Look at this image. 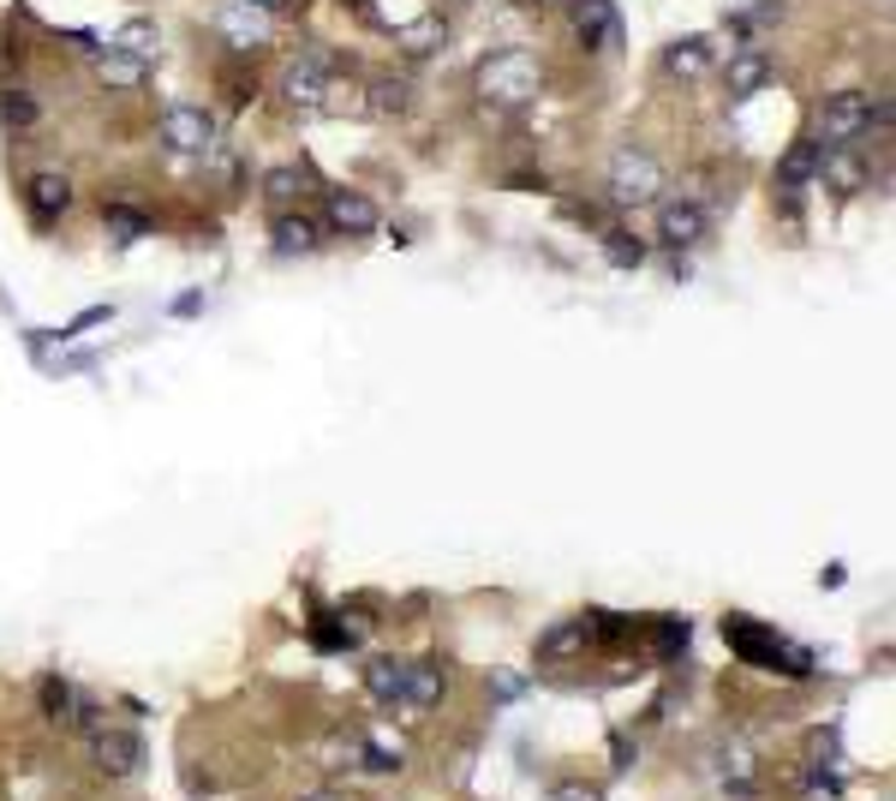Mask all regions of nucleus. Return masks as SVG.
I'll list each match as a JSON object with an SVG mask.
<instances>
[{
    "instance_id": "nucleus-1",
    "label": "nucleus",
    "mask_w": 896,
    "mask_h": 801,
    "mask_svg": "<svg viewBox=\"0 0 896 801\" xmlns=\"http://www.w3.org/2000/svg\"><path fill=\"white\" fill-rule=\"evenodd\" d=\"M723 640H729V652H735L741 664H753V670H777V676H795V682H806V676L818 670L806 646L783 640L777 628H765V622L741 616V610H729V616H723Z\"/></svg>"
},
{
    "instance_id": "nucleus-2",
    "label": "nucleus",
    "mask_w": 896,
    "mask_h": 801,
    "mask_svg": "<svg viewBox=\"0 0 896 801\" xmlns=\"http://www.w3.org/2000/svg\"><path fill=\"white\" fill-rule=\"evenodd\" d=\"M479 96L496 102V108H520V102L538 96V60L527 48H503L479 67Z\"/></svg>"
},
{
    "instance_id": "nucleus-3",
    "label": "nucleus",
    "mask_w": 896,
    "mask_h": 801,
    "mask_svg": "<svg viewBox=\"0 0 896 801\" xmlns=\"http://www.w3.org/2000/svg\"><path fill=\"white\" fill-rule=\"evenodd\" d=\"M663 192V168L646 156V150H616L610 156V203H622V210H639V203H658Z\"/></svg>"
},
{
    "instance_id": "nucleus-4",
    "label": "nucleus",
    "mask_w": 896,
    "mask_h": 801,
    "mask_svg": "<svg viewBox=\"0 0 896 801\" xmlns=\"http://www.w3.org/2000/svg\"><path fill=\"white\" fill-rule=\"evenodd\" d=\"M162 144L179 150V156H210L215 150V120L198 108V102H174L162 114Z\"/></svg>"
},
{
    "instance_id": "nucleus-5",
    "label": "nucleus",
    "mask_w": 896,
    "mask_h": 801,
    "mask_svg": "<svg viewBox=\"0 0 896 801\" xmlns=\"http://www.w3.org/2000/svg\"><path fill=\"white\" fill-rule=\"evenodd\" d=\"M866 126H873V96L866 91H837V96H825V108H818L825 144H849V138H861Z\"/></svg>"
},
{
    "instance_id": "nucleus-6",
    "label": "nucleus",
    "mask_w": 896,
    "mask_h": 801,
    "mask_svg": "<svg viewBox=\"0 0 896 801\" xmlns=\"http://www.w3.org/2000/svg\"><path fill=\"white\" fill-rule=\"evenodd\" d=\"M90 754H96V771L102 778H138L144 771V735L138 730H102V735H90Z\"/></svg>"
},
{
    "instance_id": "nucleus-7",
    "label": "nucleus",
    "mask_w": 896,
    "mask_h": 801,
    "mask_svg": "<svg viewBox=\"0 0 896 801\" xmlns=\"http://www.w3.org/2000/svg\"><path fill=\"white\" fill-rule=\"evenodd\" d=\"M281 96H287L299 114H317V108H323V96H329V67L317 55H299L287 72H281Z\"/></svg>"
},
{
    "instance_id": "nucleus-8",
    "label": "nucleus",
    "mask_w": 896,
    "mask_h": 801,
    "mask_svg": "<svg viewBox=\"0 0 896 801\" xmlns=\"http://www.w3.org/2000/svg\"><path fill=\"white\" fill-rule=\"evenodd\" d=\"M658 239H663L670 251L699 246V239H706V210H699L694 198H670V203H658Z\"/></svg>"
},
{
    "instance_id": "nucleus-9",
    "label": "nucleus",
    "mask_w": 896,
    "mask_h": 801,
    "mask_svg": "<svg viewBox=\"0 0 896 801\" xmlns=\"http://www.w3.org/2000/svg\"><path fill=\"white\" fill-rule=\"evenodd\" d=\"M574 31L586 48H616L622 43V19L610 0H574Z\"/></svg>"
},
{
    "instance_id": "nucleus-10",
    "label": "nucleus",
    "mask_w": 896,
    "mask_h": 801,
    "mask_svg": "<svg viewBox=\"0 0 896 801\" xmlns=\"http://www.w3.org/2000/svg\"><path fill=\"white\" fill-rule=\"evenodd\" d=\"M765 79H771V55L765 48H729V67H723V84H729V96H753V91H765Z\"/></svg>"
},
{
    "instance_id": "nucleus-11",
    "label": "nucleus",
    "mask_w": 896,
    "mask_h": 801,
    "mask_svg": "<svg viewBox=\"0 0 896 801\" xmlns=\"http://www.w3.org/2000/svg\"><path fill=\"white\" fill-rule=\"evenodd\" d=\"M329 227L347 234V239L377 234V203H370L365 192H329Z\"/></svg>"
},
{
    "instance_id": "nucleus-12",
    "label": "nucleus",
    "mask_w": 896,
    "mask_h": 801,
    "mask_svg": "<svg viewBox=\"0 0 896 801\" xmlns=\"http://www.w3.org/2000/svg\"><path fill=\"white\" fill-rule=\"evenodd\" d=\"M96 79L102 84H114V91H138V84L150 79V60L144 55H132V48H96Z\"/></svg>"
},
{
    "instance_id": "nucleus-13",
    "label": "nucleus",
    "mask_w": 896,
    "mask_h": 801,
    "mask_svg": "<svg viewBox=\"0 0 896 801\" xmlns=\"http://www.w3.org/2000/svg\"><path fill=\"white\" fill-rule=\"evenodd\" d=\"M818 180H825L830 192H861L866 168L849 156V144H825V150H818Z\"/></svg>"
},
{
    "instance_id": "nucleus-14",
    "label": "nucleus",
    "mask_w": 896,
    "mask_h": 801,
    "mask_svg": "<svg viewBox=\"0 0 896 801\" xmlns=\"http://www.w3.org/2000/svg\"><path fill=\"white\" fill-rule=\"evenodd\" d=\"M269 234H275L281 251H317L323 227H317V215H305V210H281L275 222H269Z\"/></svg>"
},
{
    "instance_id": "nucleus-15",
    "label": "nucleus",
    "mask_w": 896,
    "mask_h": 801,
    "mask_svg": "<svg viewBox=\"0 0 896 801\" xmlns=\"http://www.w3.org/2000/svg\"><path fill=\"white\" fill-rule=\"evenodd\" d=\"M706 67H711L706 36H682V43L663 48V72H670V79H706Z\"/></svg>"
},
{
    "instance_id": "nucleus-16",
    "label": "nucleus",
    "mask_w": 896,
    "mask_h": 801,
    "mask_svg": "<svg viewBox=\"0 0 896 801\" xmlns=\"http://www.w3.org/2000/svg\"><path fill=\"white\" fill-rule=\"evenodd\" d=\"M72 210V180L67 174H36L31 180V215L36 222H55V215Z\"/></svg>"
},
{
    "instance_id": "nucleus-17",
    "label": "nucleus",
    "mask_w": 896,
    "mask_h": 801,
    "mask_svg": "<svg viewBox=\"0 0 896 801\" xmlns=\"http://www.w3.org/2000/svg\"><path fill=\"white\" fill-rule=\"evenodd\" d=\"M437 700H443V664H406L401 706H406V711H431Z\"/></svg>"
},
{
    "instance_id": "nucleus-18",
    "label": "nucleus",
    "mask_w": 896,
    "mask_h": 801,
    "mask_svg": "<svg viewBox=\"0 0 896 801\" xmlns=\"http://www.w3.org/2000/svg\"><path fill=\"white\" fill-rule=\"evenodd\" d=\"M818 150H825V144H813V138H801V144L783 150V162H777V186H783V192H795V186L818 180Z\"/></svg>"
},
{
    "instance_id": "nucleus-19",
    "label": "nucleus",
    "mask_w": 896,
    "mask_h": 801,
    "mask_svg": "<svg viewBox=\"0 0 896 801\" xmlns=\"http://www.w3.org/2000/svg\"><path fill=\"white\" fill-rule=\"evenodd\" d=\"M222 31L234 36L239 48H258L263 36H269V19L258 7H251V0H227V12H222Z\"/></svg>"
},
{
    "instance_id": "nucleus-20",
    "label": "nucleus",
    "mask_w": 896,
    "mask_h": 801,
    "mask_svg": "<svg viewBox=\"0 0 896 801\" xmlns=\"http://www.w3.org/2000/svg\"><path fill=\"white\" fill-rule=\"evenodd\" d=\"M36 706H43L48 723H72V711H79V688H72L67 676H43V682H36Z\"/></svg>"
},
{
    "instance_id": "nucleus-21",
    "label": "nucleus",
    "mask_w": 896,
    "mask_h": 801,
    "mask_svg": "<svg viewBox=\"0 0 896 801\" xmlns=\"http://www.w3.org/2000/svg\"><path fill=\"white\" fill-rule=\"evenodd\" d=\"M580 652H586L580 622H556V628L538 634V658H544V664H562V658H580Z\"/></svg>"
},
{
    "instance_id": "nucleus-22",
    "label": "nucleus",
    "mask_w": 896,
    "mask_h": 801,
    "mask_svg": "<svg viewBox=\"0 0 896 801\" xmlns=\"http://www.w3.org/2000/svg\"><path fill=\"white\" fill-rule=\"evenodd\" d=\"M413 108V91H406V79H377L365 96V114H377V120H401V114Z\"/></svg>"
},
{
    "instance_id": "nucleus-23",
    "label": "nucleus",
    "mask_w": 896,
    "mask_h": 801,
    "mask_svg": "<svg viewBox=\"0 0 896 801\" xmlns=\"http://www.w3.org/2000/svg\"><path fill=\"white\" fill-rule=\"evenodd\" d=\"M401 682H406V664H394V658H377V664L365 670V688L377 706H401Z\"/></svg>"
},
{
    "instance_id": "nucleus-24",
    "label": "nucleus",
    "mask_w": 896,
    "mask_h": 801,
    "mask_svg": "<svg viewBox=\"0 0 896 801\" xmlns=\"http://www.w3.org/2000/svg\"><path fill=\"white\" fill-rule=\"evenodd\" d=\"M36 120H43V102L31 91H0V126L7 132H31Z\"/></svg>"
},
{
    "instance_id": "nucleus-25",
    "label": "nucleus",
    "mask_w": 896,
    "mask_h": 801,
    "mask_svg": "<svg viewBox=\"0 0 896 801\" xmlns=\"http://www.w3.org/2000/svg\"><path fill=\"white\" fill-rule=\"evenodd\" d=\"M102 222H108V234L120 239V246H132V239L150 234V215L144 210H126V203H108V210H102Z\"/></svg>"
},
{
    "instance_id": "nucleus-26",
    "label": "nucleus",
    "mask_w": 896,
    "mask_h": 801,
    "mask_svg": "<svg viewBox=\"0 0 896 801\" xmlns=\"http://www.w3.org/2000/svg\"><path fill=\"white\" fill-rule=\"evenodd\" d=\"M311 646H317V652H353L358 628H347V622H335V616H317L311 622Z\"/></svg>"
},
{
    "instance_id": "nucleus-27",
    "label": "nucleus",
    "mask_w": 896,
    "mask_h": 801,
    "mask_svg": "<svg viewBox=\"0 0 896 801\" xmlns=\"http://www.w3.org/2000/svg\"><path fill=\"white\" fill-rule=\"evenodd\" d=\"M687 640H694V622H687V616H663L658 622V658H663V664H675V658L687 652Z\"/></svg>"
},
{
    "instance_id": "nucleus-28",
    "label": "nucleus",
    "mask_w": 896,
    "mask_h": 801,
    "mask_svg": "<svg viewBox=\"0 0 896 801\" xmlns=\"http://www.w3.org/2000/svg\"><path fill=\"white\" fill-rule=\"evenodd\" d=\"M299 192H305V174L299 168H269L263 174V198L281 203V210H287V203H299Z\"/></svg>"
},
{
    "instance_id": "nucleus-29",
    "label": "nucleus",
    "mask_w": 896,
    "mask_h": 801,
    "mask_svg": "<svg viewBox=\"0 0 896 801\" xmlns=\"http://www.w3.org/2000/svg\"><path fill=\"white\" fill-rule=\"evenodd\" d=\"M586 640H622V634H634V616H622V610H592V616H580Z\"/></svg>"
},
{
    "instance_id": "nucleus-30",
    "label": "nucleus",
    "mask_w": 896,
    "mask_h": 801,
    "mask_svg": "<svg viewBox=\"0 0 896 801\" xmlns=\"http://www.w3.org/2000/svg\"><path fill=\"white\" fill-rule=\"evenodd\" d=\"M604 251H610L616 270H639V263H646V246H639L634 234H622V227H610V234H604Z\"/></svg>"
},
{
    "instance_id": "nucleus-31",
    "label": "nucleus",
    "mask_w": 896,
    "mask_h": 801,
    "mask_svg": "<svg viewBox=\"0 0 896 801\" xmlns=\"http://www.w3.org/2000/svg\"><path fill=\"white\" fill-rule=\"evenodd\" d=\"M114 48H132V55L150 60V55H156V24H150V19H132L120 36H114Z\"/></svg>"
},
{
    "instance_id": "nucleus-32",
    "label": "nucleus",
    "mask_w": 896,
    "mask_h": 801,
    "mask_svg": "<svg viewBox=\"0 0 896 801\" xmlns=\"http://www.w3.org/2000/svg\"><path fill=\"white\" fill-rule=\"evenodd\" d=\"M358 759H365V771H377V778L401 771V754H389V747H377V742H365V747H358Z\"/></svg>"
},
{
    "instance_id": "nucleus-33",
    "label": "nucleus",
    "mask_w": 896,
    "mask_h": 801,
    "mask_svg": "<svg viewBox=\"0 0 896 801\" xmlns=\"http://www.w3.org/2000/svg\"><path fill=\"white\" fill-rule=\"evenodd\" d=\"M72 723H79L84 735H102V730H108V711H102V706H90V700H79V711H72Z\"/></svg>"
},
{
    "instance_id": "nucleus-34",
    "label": "nucleus",
    "mask_w": 896,
    "mask_h": 801,
    "mask_svg": "<svg viewBox=\"0 0 896 801\" xmlns=\"http://www.w3.org/2000/svg\"><path fill=\"white\" fill-rule=\"evenodd\" d=\"M550 801H604V790H598V784H556Z\"/></svg>"
},
{
    "instance_id": "nucleus-35",
    "label": "nucleus",
    "mask_w": 896,
    "mask_h": 801,
    "mask_svg": "<svg viewBox=\"0 0 896 801\" xmlns=\"http://www.w3.org/2000/svg\"><path fill=\"white\" fill-rule=\"evenodd\" d=\"M806 790H825V796H842V778L830 766H813L806 771Z\"/></svg>"
},
{
    "instance_id": "nucleus-36",
    "label": "nucleus",
    "mask_w": 896,
    "mask_h": 801,
    "mask_svg": "<svg viewBox=\"0 0 896 801\" xmlns=\"http://www.w3.org/2000/svg\"><path fill=\"white\" fill-rule=\"evenodd\" d=\"M610 759H616V771H627V766H634V742L616 735V742H610Z\"/></svg>"
},
{
    "instance_id": "nucleus-37",
    "label": "nucleus",
    "mask_w": 896,
    "mask_h": 801,
    "mask_svg": "<svg viewBox=\"0 0 896 801\" xmlns=\"http://www.w3.org/2000/svg\"><path fill=\"white\" fill-rule=\"evenodd\" d=\"M299 801H353L347 790H311V796H299Z\"/></svg>"
}]
</instances>
